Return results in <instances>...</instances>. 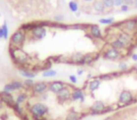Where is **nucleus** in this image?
Instances as JSON below:
<instances>
[{"label":"nucleus","instance_id":"6e6552de","mask_svg":"<svg viewBox=\"0 0 137 120\" xmlns=\"http://www.w3.org/2000/svg\"><path fill=\"white\" fill-rule=\"evenodd\" d=\"M47 90H49V84L46 82H37L34 84L33 87H32L33 93L36 95L43 94Z\"/></svg>","mask_w":137,"mask_h":120},{"label":"nucleus","instance_id":"4c0bfd02","mask_svg":"<svg viewBox=\"0 0 137 120\" xmlns=\"http://www.w3.org/2000/svg\"><path fill=\"white\" fill-rule=\"evenodd\" d=\"M0 39H4V31L2 26H0Z\"/></svg>","mask_w":137,"mask_h":120},{"label":"nucleus","instance_id":"cd10ccee","mask_svg":"<svg viewBox=\"0 0 137 120\" xmlns=\"http://www.w3.org/2000/svg\"><path fill=\"white\" fill-rule=\"evenodd\" d=\"M2 28H3V31H4V40H8V38H9V27H8V24H7V22H4L3 23V25H2Z\"/></svg>","mask_w":137,"mask_h":120},{"label":"nucleus","instance_id":"dca6fc26","mask_svg":"<svg viewBox=\"0 0 137 120\" xmlns=\"http://www.w3.org/2000/svg\"><path fill=\"white\" fill-rule=\"evenodd\" d=\"M116 38H118L126 46H129V45L132 44V36L130 34H128L127 32L122 31L120 33H118Z\"/></svg>","mask_w":137,"mask_h":120},{"label":"nucleus","instance_id":"2eb2a0df","mask_svg":"<svg viewBox=\"0 0 137 120\" xmlns=\"http://www.w3.org/2000/svg\"><path fill=\"white\" fill-rule=\"evenodd\" d=\"M84 54L83 53L76 52L71 54L70 56V63L71 64H77V65H83V61H84Z\"/></svg>","mask_w":137,"mask_h":120},{"label":"nucleus","instance_id":"0eeeda50","mask_svg":"<svg viewBox=\"0 0 137 120\" xmlns=\"http://www.w3.org/2000/svg\"><path fill=\"white\" fill-rule=\"evenodd\" d=\"M121 56V53L119 50H116L115 48H108L102 53V58L106 60H116Z\"/></svg>","mask_w":137,"mask_h":120},{"label":"nucleus","instance_id":"6ab92c4d","mask_svg":"<svg viewBox=\"0 0 137 120\" xmlns=\"http://www.w3.org/2000/svg\"><path fill=\"white\" fill-rule=\"evenodd\" d=\"M110 46L112 48L116 49V50H122V49H124V48L127 47L126 45H125L118 38H116L114 40H112V41L110 42Z\"/></svg>","mask_w":137,"mask_h":120},{"label":"nucleus","instance_id":"4468645a","mask_svg":"<svg viewBox=\"0 0 137 120\" xmlns=\"http://www.w3.org/2000/svg\"><path fill=\"white\" fill-rule=\"evenodd\" d=\"M89 33L90 35L96 40H100L102 39V34L100 27L98 25H90L89 26Z\"/></svg>","mask_w":137,"mask_h":120},{"label":"nucleus","instance_id":"9d476101","mask_svg":"<svg viewBox=\"0 0 137 120\" xmlns=\"http://www.w3.org/2000/svg\"><path fill=\"white\" fill-rule=\"evenodd\" d=\"M56 98L60 102H64L67 101L68 99L71 98V90L68 86H65L59 93L56 94Z\"/></svg>","mask_w":137,"mask_h":120},{"label":"nucleus","instance_id":"b1692460","mask_svg":"<svg viewBox=\"0 0 137 120\" xmlns=\"http://www.w3.org/2000/svg\"><path fill=\"white\" fill-rule=\"evenodd\" d=\"M27 99V95L26 93H20V94L17 95L15 99V103L18 105H21L23 104Z\"/></svg>","mask_w":137,"mask_h":120},{"label":"nucleus","instance_id":"ea45409f","mask_svg":"<svg viewBox=\"0 0 137 120\" xmlns=\"http://www.w3.org/2000/svg\"><path fill=\"white\" fill-rule=\"evenodd\" d=\"M82 1H84V3H90V2H94L96 0H82Z\"/></svg>","mask_w":137,"mask_h":120},{"label":"nucleus","instance_id":"f03ea898","mask_svg":"<svg viewBox=\"0 0 137 120\" xmlns=\"http://www.w3.org/2000/svg\"><path fill=\"white\" fill-rule=\"evenodd\" d=\"M29 111H30L31 115L35 119L40 120L48 113V107L47 105H45L44 103L37 102V103H34L32 105Z\"/></svg>","mask_w":137,"mask_h":120},{"label":"nucleus","instance_id":"a19ab883","mask_svg":"<svg viewBox=\"0 0 137 120\" xmlns=\"http://www.w3.org/2000/svg\"><path fill=\"white\" fill-rule=\"evenodd\" d=\"M134 5L135 7H137V0H134Z\"/></svg>","mask_w":137,"mask_h":120},{"label":"nucleus","instance_id":"7ed1b4c3","mask_svg":"<svg viewBox=\"0 0 137 120\" xmlns=\"http://www.w3.org/2000/svg\"><path fill=\"white\" fill-rule=\"evenodd\" d=\"M26 31L23 29H18L12 33L11 36V45L17 48H21L26 40Z\"/></svg>","mask_w":137,"mask_h":120},{"label":"nucleus","instance_id":"2f4dec72","mask_svg":"<svg viewBox=\"0 0 137 120\" xmlns=\"http://www.w3.org/2000/svg\"><path fill=\"white\" fill-rule=\"evenodd\" d=\"M113 2H114V6L116 8H120L124 4V0H113Z\"/></svg>","mask_w":137,"mask_h":120},{"label":"nucleus","instance_id":"1a4fd4ad","mask_svg":"<svg viewBox=\"0 0 137 120\" xmlns=\"http://www.w3.org/2000/svg\"><path fill=\"white\" fill-rule=\"evenodd\" d=\"M65 86H66V84L62 81H59V80L53 81V82L49 83V90L55 95L59 93Z\"/></svg>","mask_w":137,"mask_h":120},{"label":"nucleus","instance_id":"423d86ee","mask_svg":"<svg viewBox=\"0 0 137 120\" xmlns=\"http://www.w3.org/2000/svg\"><path fill=\"white\" fill-rule=\"evenodd\" d=\"M118 102L124 106L132 104L133 102V96L132 92L129 90H123L118 97Z\"/></svg>","mask_w":137,"mask_h":120},{"label":"nucleus","instance_id":"72a5a7b5","mask_svg":"<svg viewBox=\"0 0 137 120\" xmlns=\"http://www.w3.org/2000/svg\"><path fill=\"white\" fill-rule=\"evenodd\" d=\"M130 10V6L127 5V4H123V5L120 7V11H123V12H126Z\"/></svg>","mask_w":137,"mask_h":120},{"label":"nucleus","instance_id":"a211bd4d","mask_svg":"<svg viewBox=\"0 0 137 120\" xmlns=\"http://www.w3.org/2000/svg\"><path fill=\"white\" fill-rule=\"evenodd\" d=\"M92 9H93V11H96V12H104L105 11V7L103 5V2H102V0H96L93 2V4H92Z\"/></svg>","mask_w":137,"mask_h":120},{"label":"nucleus","instance_id":"c9c22d12","mask_svg":"<svg viewBox=\"0 0 137 120\" xmlns=\"http://www.w3.org/2000/svg\"><path fill=\"white\" fill-rule=\"evenodd\" d=\"M134 3V0H124V4H127V5H132Z\"/></svg>","mask_w":137,"mask_h":120},{"label":"nucleus","instance_id":"473e14b6","mask_svg":"<svg viewBox=\"0 0 137 120\" xmlns=\"http://www.w3.org/2000/svg\"><path fill=\"white\" fill-rule=\"evenodd\" d=\"M118 67H119V68H120L121 70H123V71L126 70V69H128V65H127L125 62H120Z\"/></svg>","mask_w":137,"mask_h":120},{"label":"nucleus","instance_id":"a878e982","mask_svg":"<svg viewBox=\"0 0 137 120\" xmlns=\"http://www.w3.org/2000/svg\"><path fill=\"white\" fill-rule=\"evenodd\" d=\"M99 23L100 25H104V26H111L115 23L114 18H101L99 20Z\"/></svg>","mask_w":137,"mask_h":120},{"label":"nucleus","instance_id":"bb28decb","mask_svg":"<svg viewBox=\"0 0 137 120\" xmlns=\"http://www.w3.org/2000/svg\"><path fill=\"white\" fill-rule=\"evenodd\" d=\"M11 83L15 91H17V90H21V89L24 88V84H23L22 82H20V81H18V80H14V81H12Z\"/></svg>","mask_w":137,"mask_h":120},{"label":"nucleus","instance_id":"7c9ffc66","mask_svg":"<svg viewBox=\"0 0 137 120\" xmlns=\"http://www.w3.org/2000/svg\"><path fill=\"white\" fill-rule=\"evenodd\" d=\"M68 80H69V82L72 83V84H76V83L78 82V78H77V76H76L75 74H70V75L68 76Z\"/></svg>","mask_w":137,"mask_h":120},{"label":"nucleus","instance_id":"5701e85b","mask_svg":"<svg viewBox=\"0 0 137 120\" xmlns=\"http://www.w3.org/2000/svg\"><path fill=\"white\" fill-rule=\"evenodd\" d=\"M97 58L94 56L93 53H86L84 56V61H83V65H89L91 63H93Z\"/></svg>","mask_w":137,"mask_h":120},{"label":"nucleus","instance_id":"58836bf2","mask_svg":"<svg viewBox=\"0 0 137 120\" xmlns=\"http://www.w3.org/2000/svg\"><path fill=\"white\" fill-rule=\"evenodd\" d=\"M131 57H132V59L133 60V61H135V62H136L137 61V53H132Z\"/></svg>","mask_w":137,"mask_h":120},{"label":"nucleus","instance_id":"37998d69","mask_svg":"<svg viewBox=\"0 0 137 120\" xmlns=\"http://www.w3.org/2000/svg\"><path fill=\"white\" fill-rule=\"evenodd\" d=\"M0 16H1V14H0Z\"/></svg>","mask_w":137,"mask_h":120},{"label":"nucleus","instance_id":"393cba45","mask_svg":"<svg viewBox=\"0 0 137 120\" xmlns=\"http://www.w3.org/2000/svg\"><path fill=\"white\" fill-rule=\"evenodd\" d=\"M56 70H55V69H46V70H44L43 72H42V76L44 77V78H53L55 76H56Z\"/></svg>","mask_w":137,"mask_h":120},{"label":"nucleus","instance_id":"c85d7f7f","mask_svg":"<svg viewBox=\"0 0 137 120\" xmlns=\"http://www.w3.org/2000/svg\"><path fill=\"white\" fill-rule=\"evenodd\" d=\"M23 84H24V86H26L27 88H32L35 83H34L33 79H27L23 82Z\"/></svg>","mask_w":137,"mask_h":120},{"label":"nucleus","instance_id":"aec40b11","mask_svg":"<svg viewBox=\"0 0 137 120\" xmlns=\"http://www.w3.org/2000/svg\"><path fill=\"white\" fill-rule=\"evenodd\" d=\"M19 72L23 77H25L26 79H34L36 77V73L31 71V70L25 69V68H20Z\"/></svg>","mask_w":137,"mask_h":120},{"label":"nucleus","instance_id":"ddd939ff","mask_svg":"<svg viewBox=\"0 0 137 120\" xmlns=\"http://www.w3.org/2000/svg\"><path fill=\"white\" fill-rule=\"evenodd\" d=\"M73 101H81L83 102L84 100V93L83 90L80 88H75L71 90V98Z\"/></svg>","mask_w":137,"mask_h":120},{"label":"nucleus","instance_id":"f8f14e48","mask_svg":"<svg viewBox=\"0 0 137 120\" xmlns=\"http://www.w3.org/2000/svg\"><path fill=\"white\" fill-rule=\"evenodd\" d=\"M123 25V29L124 31L127 32H133L134 30H136L137 28V24L136 20L135 19H130V20H127V21L123 22L122 23Z\"/></svg>","mask_w":137,"mask_h":120},{"label":"nucleus","instance_id":"9b49d317","mask_svg":"<svg viewBox=\"0 0 137 120\" xmlns=\"http://www.w3.org/2000/svg\"><path fill=\"white\" fill-rule=\"evenodd\" d=\"M0 100L2 102H4L6 104H8L11 107H13L15 104V99L12 97L11 93H6V92H1L0 93Z\"/></svg>","mask_w":137,"mask_h":120},{"label":"nucleus","instance_id":"20e7f679","mask_svg":"<svg viewBox=\"0 0 137 120\" xmlns=\"http://www.w3.org/2000/svg\"><path fill=\"white\" fill-rule=\"evenodd\" d=\"M114 108L110 106V107H106L105 104L103 101L101 100H97L95 101L92 106L90 107V114L91 115H102V114H105L108 112L113 111Z\"/></svg>","mask_w":137,"mask_h":120},{"label":"nucleus","instance_id":"412c9836","mask_svg":"<svg viewBox=\"0 0 137 120\" xmlns=\"http://www.w3.org/2000/svg\"><path fill=\"white\" fill-rule=\"evenodd\" d=\"M81 119V114L75 111H70L66 116L65 120H80Z\"/></svg>","mask_w":137,"mask_h":120},{"label":"nucleus","instance_id":"f704fd0d","mask_svg":"<svg viewBox=\"0 0 137 120\" xmlns=\"http://www.w3.org/2000/svg\"><path fill=\"white\" fill-rule=\"evenodd\" d=\"M64 19V16L63 15H57V16H55V20L57 22H60L62 21Z\"/></svg>","mask_w":137,"mask_h":120},{"label":"nucleus","instance_id":"79ce46f5","mask_svg":"<svg viewBox=\"0 0 137 120\" xmlns=\"http://www.w3.org/2000/svg\"><path fill=\"white\" fill-rule=\"evenodd\" d=\"M1 108H2V101L0 100V109H1Z\"/></svg>","mask_w":137,"mask_h":120},{"label":"nucleus","instance_id":"4be33fe9","mask_svg":"<svg viewBox=\"0 0 137 120\" xmlns=\"http://www.w3.org/2000/svg\"><path fill=\"white\" fill-rule=\"evenodd\" d=\"M68 10L71 11L72 13H77L79 11V5L75 0H70L68 3Z\"/></svg>","mask_w":137,"mask_h":120},{"label":"nucleus","instance_id":"e433bc0d","mask_svg":"<svg viewBox=\"0 0 137 120\" xmlns=\"http://www.w3.org/2000/svg\"><path fill=\"white\" fill-rule=\"evenodd\" d=\"M84 71V68H79V69H77V76H82Z\"/></svg>","mask_w":137,"mask_h":120},{"label":"nucleus","instance_id":"f3484780","mask_svg":"<svg viewBox=\"0 0 137 120\" xmlns=\"http://www.w3.org/2000/svg\"><path fill=\"white\" fill-rule=\"evenodd\" d=\"M100 82H101V81L98 78L93 79V80L89 81V82H88V84H87V88H88V90H89L90 92H94L96 90H98L100 85Z\"/></svg>","mask_w":137,"mask_h":120},{"label":"nucleus","instance_id":"39448f33","mask_svg":"<svg viewBox=\"0 0 137 120\" xmlns=\"http://www.w3.org/2000/svg\"><path fill=\"white\" fill-rule=\"evenodd\" d=\"M31 35L33 38H35L36 40H42L46 37L47 31H46V28L41 25H38L36 24V26L32 28L31 30Z\"/></svg>","mask_w":137,"mask_h":120},{"label":"nucleus","instance_id":"f257e3e1","mask_svg":"<svg viewBox=\"0 0 137 120\" xmlns=\"http://www.w3.org/2000/svg\"><path fill=\"white\" fill-rule=\"evenodd\" d=\"M10 54L11 58L14 60V62H16L18 65H26L30 60L29 55L24 50H22L21 48L14 47L12 45L10 46Z\"/></svg>","mask_w":137,"mask_h":120},{"label":"nucleus","instance_id":"c756f323","mask_svg":"<svg viewBox=\"0 0 137 120\" xmlns=\"http://www.w3.org/2000/svg\"><path fill=\"white\" fill-rule=\"evenodd\" d=\"M102 2H103V5L105 7V9H113L115 6H114V2H113V0H102Z\"/></svg>","mask_w":137,"mask_h":120}]
</instances>
